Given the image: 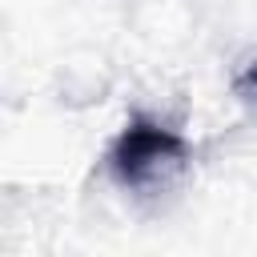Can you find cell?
Here are the masks:
<instances>
[{
  "instance_id": "6da1fadb",
  "label": "cell",
  "mask_w": 257,
  "mask_h": 257,
  "mask_svg": "<svg viewBox=\"0 0 257 257\" xmlns=\"http://www.w3.org/2000/svg\"><path fill=\"white\" fill-rule=\"evenodd\" d=\"M181 165H185V141L153 116L128 120L108 153V169L124 189H157Z\"/></svg>"
}]
</instances>
